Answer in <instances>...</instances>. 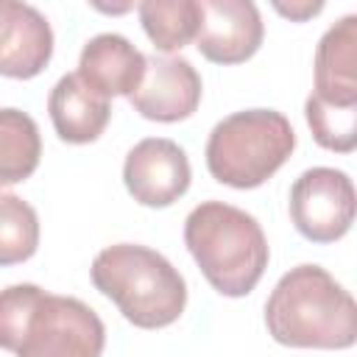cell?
I'll return each mask as SVG.
<instances>
[{
	"label": "cell",
	"mask_w": 357,
	"mask_h": 357,
	"mask_svg": "<svg viewBox=\"0 0 357 357\" xmlns=\"http://www.w3.org/2000/svg\"><path fill=\"white\" fill-rule=\"evenodd\" d=\"M42 156L39 126L20 109H0V187L25 181Z\"/></svg>",
	"instance_id": "15"
},
{
	"label": "cell",
	"mask_w": 357,
	"mask_h": 357,
	"mask_svg": "<svg viewBox=\"0 0 357 357\" xmlns=\"http://www.w3.org/2000/svg\"><path fill=\"white\" fill-rule=\"evenodd\" d=\"M53 56L50 22L22 0H0V75L33 78Z\"/></svg>",
	"instance_id": "10"
},
{
	"label": "cell",
	"mask_w": 357,
	"mask_h": 357,
	"mask_svg": "<svg viewBox=\"0 0 357 357\" xmlns=\"http://www.w3.org/2000/svg\"><path fill=\"white\" fill-rule=\"evenodd\" d=\"M128 100L145 120H187L201 103V75L181 56H151L145 61V75Z\"/></svg>",
	"instance_id": "9"
},
{
	"label": "cell",
	"mask_w": 357,
	"mask_h": 357,
	"mask_svg": "<svg viewBox=\"0 0 357 357\" xmlns=\"http://www.w3.org/2000/svg\"><path fill=\"white\" fill-rule=\"evenodd\" d=\"M268 335L293 349H349L357 340V304L321 265L290 268L265 301Z\"/></svg>",
	"instance_id": "2"
},
{
	"label": "cell",
	"mask_w": 357,
	"mask_h": 357,
	"mask_svg": "<svg viewBox=\"0 0 357 357\" xmlns=\"http://www.w3.org/2000/svg\"><path fill=\"white\" fill-rule=\"evenodd\" d=\"M296 131L282 112L245 109L223 117L206 139V167L234 190L265 184L293 153Z\"/></svg>",
	"instance_id": "5"
},
{
	"label": "cell",
	"mask_w": 357,
	"mask_h": 357,
	"mask_svg": "<svg viewBox=\"0 0 357 357\" xmlns=\"http://www.w3.org/2000/svg\"><path fill=\"white\" fill-rule=\"evenodd\" d=\"M47 112L56 134L70 145L95 142L106 131L112 117L109 98L89 89L78 78V73H67L56 81L47 98Z\"/></svg>",
	"instance_id": "13"
},
{
	"label": "cell",
	"mask_w": 357,
	"mask_h": 357,
	"mask_svg": "<svg viewBox=\"0 0 357 357\" xmlns=\"http://www.w3.org/2000/svg\"><path fill=\"white\" fill-rule=\"evenodd\" d=\"M148 56L139 53L120 33H98L92 36L78 59V78L103 98H128L142 75Z\"/></svg>",
	"instance_id": "11"
},
{
	"label": "cell",
	"mask_w": 357,
	"mask_h": 357,
	"mask_svg": "<svg viewBox=\"0 0 357 357\" xmlns=\"http://www.w3.org/2000/svg\"><path fill=\"white\" fill-rule=\"evenodd\" d=\"M315 98L357 106V17L337 20L315 47Z\"/></svg>",
	"instance_id": "12"
},
{
	"label": "cell",
	"mask_w": 357,
	"mask_h": 357,
	"mask_svg": "<svg viewBox=\"0 0 357 357\" xmlns=\"http://www.w3.org/2000/svg\"><path fill=\"white\" fill-rule=\"evenodd\" d=\"M190 159L184 148L165 137L137 142L123 165V181L131 198L142 206H170L190 190Z\"/></svg>",
	"instance_id": "7"
},
{
	"label": "cell",
	"mask_w": 357,
	"mask_h": 357,
	"mask_svg": "<svg viewBox=\"0 0 357 357\" xmlns=\"http://www.w3.org/2000/svg\"><path fill=\"white\" fill-rule=\"evenodd\" d=\"M103 346V321L81 298L28 282L0 290V349L20 357H98Z\"/></svg>",
	"instance_id": "1"
},
{
	"label": "cell",
	"mask_w": 357,
	"mask_h": 357,
	"mask_svg": "<svg viewBox=\"0 0 357 357\" xmlns=\"http://www.w3.org/2000/svg\"><path fill=\"white\" fill-rule=\"evenodd\" d=\"M198 6L201 28L195 47L206 61L243 64L259 50L265 25L254 0H198Z\"/></svg>",
	"instance_id": "8"
},
{
	"label": "cell",
	"mask_w": 357,
	"mask_h": 357,
	"mask_svg": "<svg viewBox=\"0 0 357 357\" xmlns=\"http://www.w3.org/2000/svg\"><path fill=\"white\" fill-rule=\"evenodd\" d=\"M95 11H100V14H106V17H123V14H128L131 8H134V3H139V0H86Z\"/></svg>",
	"instance_id": "19"
},
{
	"label": "cell",
	"mask_w": 357,
	"mask_h": 357,
	"mask_svg": "<svg viewBox=\"0 0 357 357\" xmlns=\"http://www.w3.org/2000/svg\"><path fill=\"white\" fill-rule=\"evenodd\" d=\"M92 284L139 329H162L187 307L184 276L153 248L117 243L92 259Z\"/></svg>",
	"instance_id": "4"
},
{
	"label": "cell",
	"mask_w": 357,
	"mask_h": 357,
	"mask_svg": "<svg viewBox=\"0 0 357 357\" xmlns=\"http://www.w3.org/2000/svg\"><path fill=\"white\" fill-rule=\"evenodd\" d=\"M39 245L36 209L14 192H0V268L25 262Z\"/></svg>",
	"instance_id": "16"
},
{
	"label": "cell",
	"mask_w": 357,
	"mask_h": 357,
	"mask_svg": "<svg viewBox=\"0 0 357 357\" xmlns=\"http://www.w3.org/2000/svg\"><path fill=\"white\" fill-rule=\"evenodd\" d=\"M184 243L206 282L229 298L248 296L271 257L257 218L223 201H204L187 215Z\"/></svg>",
	"instance_id": "3"
},
{
	"label": "cell",
	"mask_w": 357,
	"mask_h": 357,
	"mask_svg": "<svg viewBox=\"0 0 357 357\" xmlns=\"http://www.w3.org/2000/svg\"><path fill=\"white\" fill-rule=\"evenodd\" d=\"M139 22L151 45L162 53L187 47L201 28L198 0H139Z\"/></svg>",
	"instance_id": "14"
},
{
	"label": "cell",
	"mask_w": 357,
	"mask_h": 357,
	"mask_svg": "<svg viewBox=\"0 0 357 357\" xmlns=\"http://www.w3.org/2000/svg\"><path fill=\"white\" fill-rule=\"evenodd\" d=\"M273 11L290 22H310L326 6V0H271Z\"/></svg>",
	"instance_id": "18"
},
{
	"label": "cell",
	"mask_w": 357,
	"mask_h": 357,
	"mask_svg": "<svg viewBox=\"0 0 357 357\" xmlns=\"http://www.w3.org/2000/svg\"><path fill=\"white\" fill-rule=\"evenodd\" d=\"M304 117L321 148L335 153H349L357 148V106H335L310 95L304 103Z\"/></svg>",
	"instance_id": "17"
},
{
	"label": "cell",
	"mask_w": 357,
	"mask_h": 357,
	"mask_svg": "<svg viewBox=\"0 0 357 357\" xmlns=\"http://www.w3.org/2000/svg\"><path fill=\"white\" fill-rule=\"evenodd\" d=\"M354 184L343 170L310 167L290 187V218L310 243H335L354 223Z\"/></svg>",
	"instance_id": "6"
}]
</instances>
